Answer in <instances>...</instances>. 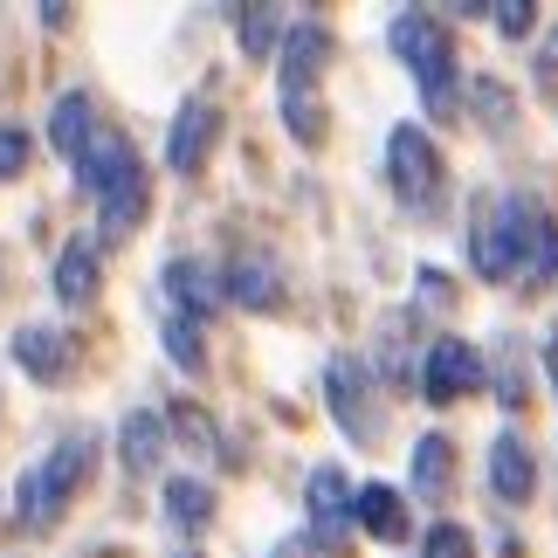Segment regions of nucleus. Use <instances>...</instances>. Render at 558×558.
I'll list each match as a JSON object with an SVG mask.
<instances>
[{"mask_svg": "<svg viewBox=\"0 0 558 558\" xmlns=\"http://www.w3.org/2000/svg\"><path fill=\"white\" fill-rule=\"evenodd\" d=\"M538 228H545V214L524 207V193H489V201L469 214V263H476L483 283H518Z\"/></svg>", "mask_w": 558, "mask_h": 558, "instance_id": "obj_1", "label": "nucleus"}, {"mask_svg": "<svg viewBox=\"0 0 558 558\" xmlns=\"http://www.w3.org/2000/svg\"><path fill=\"white\" fill-rule=\"evenodd\" d=\"M90 462H97V435H90V427L62 435L41 462H28V476H21V489H14L21 524H56L62 510H70V497L83 489V476H90Z\"/></svg>", "mask_w": 558, "mask_h": 558, "instance_id": "obj_2", "label": "nucleus"}, {"mask_svg": "<svg viewBox=\"0 0 558 558\" xmlns=\"http://www.w3.org/2000/svg\"><path fill=\"white\" fill-rule=\"evenodd\" d=\"M393 56L414 70L427 111H435V118H456V90H462V83H456V35H448L435 14L407 8V14H393Z\"/></svg>", "mask_w": 558, "mask_h": 558, "instance_id": "obj_3", "label": "nucleus"}, {"mask_svg": "<svg viewBox=\"0 0 558 558\" xmlns=\"http://www.w3.org/2000/svg\"><path fill=\"white\" fill-rule=\"evenodd\" d=\"M331 62V28L325 21H290L283 35V124L296 138H325V111H317V83Z\"/></svg>", "mask_w": 558, "mask_h": 558, "instance_id": "obj_4", "label": "nucleus"}, {"mask_svg": "<svg viewBox=\"0 0 558 558\" xmlns=\"http://www.w3.org/2000/svg\"><path fill=\"white\" fill-rule=\"evenodd\" d=\"M386 180H393V193H400L407 214H435L441 186H448L441 145L427 138L421 124H393V138H386Z\"/></svg>", "mask_w": 558, "mask_h": 558, "instance_id": "obj_5", "label": "nucleus"}, {"mask_svg": "<svg viewBox=\"0 0 558 558\" xmlns=\"http://www.w3.org/2000/svg\"><path fill=\"white\" fill-rule=\"evenodd\" d=\"M414 379H421V393L435 400V407H456L462 393H476L489 373H483V352L469 345V338H435L427 359L414 366Z\"/></svg>", "mask_w": 558, "mask_h": 558, "instance_id": "obj_6", "label": "nucleus"}, {"mask_svg": "<svg viewBox=\"0 0 558 558\" xmlns=\"http://www.w3.org/2000/svg\"><path fill=\"white\" fill-rule=\"evenodd\" d=\"M325 393H331L338 427H345L359 448H373V441H379V407H373V393H366V359L338 352L331 366H325Z\"/></svg>", "mask_w": 558, "mask_h": 558, "instance_id": "obj_7", "label": "nucleus"}, {"mask_svg": "<svg viewBox=\"0 0 558 558\" xmlns=\"http://www.w3.org/2000/svg\"><path fill=\"white\" fill-rule=\"evenodd\" d=\"M214 138H221V104H214V97L180 104L173 132H166V166H173V173H201L207 153H214Z\"/></svg>", "mask_w": 558, "mask_h": 558, "instance_id": "obj_8", "label": "nucleus"}, {"mask_svg": "<svg viewBox=\"0 0 558 558\" xmlns=\"http://www.w3.org/2000/svg\"><path fill=\"white\" fill-rule=\"evenodd\" d=\"M304 504H311V531H317V545H345L352 538V483H345V469H311V483H304Z\"/></svg>", "mask_w": 558, "mask_h": 558, "instance_id": "obj_9", "label": "nucleus"}, {"mask_svg": "<svg viewBox=\"0 0 558 558\" xmlns=\"http://www.w3.org/2000/svg\"><path fill=\"white\" fill-rule=\"evenodd\" d=\"M166 296H173V317L221 311V269L207 255H180V263H166Z\"/></svg>", "mask_w": 558, "mask_h": 558, "instance_id": "obj_10", "label": "nucleus"}, {"mask_svg": "<svg viewBox=\"0 0 558 558\" xmlns=\"http://www.w3.org/2000/svg\"><path fill=\"white\" fill-rule=\"evenodd\" d=\"M166 414H153V407H132L118 427V462H124V476H159V462H166Z\"/></svg>", "mask_w": 558, "mask_h": 558, "instance_id": "obj_11", "label": "nucleus"}, {"mask_svg": "<svg viewBox=\"0 0 558 558\" xmlns=\"http://www.w3.org/2000/svg\"><path fill=\"white\" fill-rule=\"evenodd\" d=\"M14 359L28 366V379L41 386H62L76 366V352H70V331H56V325H21L14 331Z\"/></svg>", "mask_w": 558, "mask_h": 558, "instance_id": "obj_12", "label": "nucleus"}, {"mask_svg": "<svg viewBox=\"0 0 558 558\" xmlns=\"http://www.w3.org/2000/svg\"><path fill=\"white\" fill-rule=\"evenodd\" d=\"M221 296H234V304L248 311H283V269H276V255H242L234 269H221Z\"/></svg>", "mask_w": 558, "mask_h": 558, "instance_id": "obj_13", "label": "nucleus"}, {"mask_svg": "<svg viewBox=\"0 0 558 558\" xmlns=\"http://www.w3.org/2000/svg\"><path fill=\"white\" fill-rule=\"evenodd\" d=\"M489 489H497V504H531L538 497V462H531L524 435L489 441Z\"/></svg>", "mask_w": 558, "mask_h": 558, "instance_id": "obj_14", "label": "nucleus"}, {"mask_svg": "<svg viewBox=\"0 0 558 558\" xmlns=\"http://www.w3.org/2000/svg\"><path fill=\"white\" fill-rule=\"evenodd\" d=\"M97 290H104V255H97L90 234H76V242L56 255V296L70 311H83V304H97Z\"/></svg>", "mask_w": 558, "mask_h": 558, "instance_id": "obj_15", "label": "nucleus"}, {"mask_svg": "<svg viewBox=\"0 0 558 558\" xmlns=\"http://www.w3.org/2000/svg\"><path fill=\"white\" fill-rule=\"evenodd\" d=\"M70 166H76V180L90 186V193H104V186H118L124 173H138V153H132V145H124L118 132H90V138H83V153H76Z\"/></svg>", "mask_w": 558, "mask_h": 558, "instance_id": "obj_16", "label": "nucleus"}, {"mask_svg": "<svg viewBox=\"0 0 558 558\" xmlns=\"http://www.w3.org/2000/svg\"><path fill=\"white\" fill-rule=\"evenodd\" d=\"M138 221H145V166L97 193V242H124Z\"/></svg>", "mask_w": 558, "mask_h": 558, "instance_id": "obj_17", "label": "nucleus"}, {"mask_svg": "<svg viewBox=\"0 0 558 558\" xmlns=\"http://www.w3.org/2000/svg\"><path fill=\"white\" fill-rule=\"evenodd\" d=\"M352 531H373L379 545H400V538H407V504H400V489H386V483L352 489Z\"/></svg>", "mask_w": 558, "mask_h": 558, "instance_id": "obj_18", "label": "nucleus"}, {"mask_svg": "<svg viewBox=\"0 0 558 558\" xmlns=\"http://www.w3.org/2000/svg\"><path fill=\"white\" fill-rule=\"evenodd\" d=\"M407 476H414V497L421 504H441L448 489H456V441H448V435H421Z\"/></svg>", "mask_w": 558, "mask_h": 558, "instance_id": "obj_19", "label": "nucleus"}, {"mask_svg": "<svg viewBox=\"0 0 558 558\" xmlns=\"http://www.w3.org/2000/svg\"><path fill=\"white\" fill-rule=\"evenodd\" d=\"M407 325H414V311H393L373 338V359H379V379L386 386H414V352H407Z\"/></svg>", "mask_w": 558, "mask_h": 558, "instance_id": "obj_20", "label": "nucleus"}, {"mask_svg": "<svg viewBox=\"0 0 558 558\" xmlns=\"http://www.w3.org/2000/svg\"><path fill=\"white\" fill-rule=\"evenodd\" d=\"M497 400H504V414H524L531 407V359L518 338H497Z\"/></svg>", "mask_w": 558, "mask_h": 558, "instance_id": "obj_21", "label": "nucleus"}, {"mask_svg": "<svg viewBox=\"0 0 558 558\" xmlns=\"http://www.w3.org/2000/svg\"><path fill=\"white\" fill-rule=\"evenodd\" d=\"M166 518H173L180 531H207L214 524V489L201 476H173L166 483Z\"/></svg>", "mask_w": 558, "mask_h": 558, "instance_id": "obj_22", "label": "nucleus"}, {"mask_svg": "<svg viewBox=\"0 0 558 558\" xmlns=\"http://www.w3.org/2000/svg\"><path fill=\"white\" fill-rule=\"evenodd\" d=\"M290 21H296L290 8H248V14H242V35H234V41H242V56H248V62H263L276 41L290 35Z\"/></svg>", "mask_w": 558, "mask_h": 558, "instance_id": "obj_23", "label": "nucleus"}, {"mask_svg": "<svg viewBox=\"0 0 558 558\" xmlns=\"http://www.w3.org/2000/svg\"><path fill=\"white\" fill-rule=\"evenodd\" d=\"M83 138H90V97L76 90V97H62V104H56V118H49V145H56L62 159H76V153H83Z\"/></svg>", "mask_w": 558, "mask_h": 558, "instance_id": "obj_24", "label": "nucleus"}, {"mask_svg": "<svg viewBox=\"0 0 558 558\" xmlns=\"http://www.w3.org/2000/svg\"><path fill=\"white\" fill-rule=\"evenodd\" d=\"M551 276H558V228L545 221V228H538V242H531V263L518 269V283H524V290H545Z\"/></svg>", "mask_w": 558, "mask_h": 558, "instance_id": "obj_25", "label": "nucleus"}, {"mask_svg": "<svg viewBox=\"0 0 558 558\" xmlns=\"http://www.w3.org/2000/svg\"><path fill=\"white\" fill-rule=\"evenodd\" d=\"M166 435H180V441L193 448V456H214V427H207V414H201V407H173Z\"/></svg>", "mask_w": 558, "mask_h": 558, "instance_id": "obj_26", "label": "nucleus"}, {"mask_svg": "<svg viewBox=\"0 0 558 558\" xmlns=\"http://www.w3.org/2000/svg\"><path fill=\"white\" fill-rule=\"evenodd\" d=\"M421 558H476V538H469V524H435Z\"/></svg>", "mask_w": 558, "mask_h": 558, "instance_id": "obj_27", "label": "nucleus"}, {"mask_svg": "<svg viewBox=\"0 0 558 558\" xmlns=\"http://www.w3.org/2000/svg\"><path fill=\"white\" fill-rule=\"evenodd\" d=\"M166 352H173L180 366H201V331H193L186 317H166Z\"/></svg>", "mask_w": 558, "mask_h": 558, "instance_id": "obj_28", "label": "nucleus"}, {"mask_svg": "<svg viewBox=\"0 0 558 558\" xmlns=\"http://www.w3.org/2000/svg\"><path fill=\"white\" fill-rule=\"evenodd\" d=\"M489 21H497V28H504L510 41H524V35H531V21H538V14H531V0H497V8H489Z\"/></svg>", "mask_w": 558, "mask_h": 558, "instance_id": "obj_29", "label": "nucleus"}, {"mask_svg": "<svg viewBox=\"0 0 558 558\" xmlns=\"http://www.w3.org/2000/svg\"><path fill=\"white\" fill-rule=\"evenodd\" d=\"M531 76H538L545 90H558V28L538 41V56H531Z\"/></svg>", "mask_w": 558, "mask_h": 558, "instance_id": "obj_30", "label": "nucleus"}, {"mask_svg": "<svg viewBox=\"0 0 558 558\" xmlns=\"http://www.w3.org/2000/svg\"><path fill=\"white\" fill-rule=\"evenodd\" d=\"M21 166H28V138H21V132H0V180H14Z\"/></svg>", "mask_w": 558, "mask_h": 558, "instance_id": "obj_31", "label": "nucleus"}, {"mask_svg": "<svg viewBox=\"0 0 558 558\" xmlns=\"http://www.w3.org/2000/svg\"><path fill=\"white\" fill-rule=\"evenodd\" d=\"M545 373H551V386H558V325H551V338H545Z\"/></svg>", "mask_w": 558, "mask_h": 558, "instance_id": "obj_32", "label": "nucleus"}]
</instances>
